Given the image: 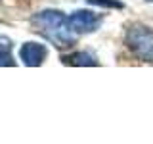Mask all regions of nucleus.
<instances>
[{"mask_svg":"<svg viewBox=\"0 0 153 144\" xmlns=\"http://www.w3.org/2000/svg\"><path fill=\"white\" fill-rule=\"evenodd\" d=\"M31 23L36 33H40L57 48H71L76 40L65 14L59 10H42L33 16Z\"/></svg>","mask_w":153,"mask_h":144,"instance_id":"f257e3e1","label":"nucleus"},{"mask_svg":"<svg viewBox=\"0 0 153 144\" xmlns=\"http://www.w3.org/2000/svg\"><path fill=\"white\" fill-rule=\"evenodd\" d=\"M128 50L142 62H153V29L147 25H130L124 35Z\"/></svg>","mask_w":153,"mask_h":144,"instance_id":"f03ea898","label":"nucleus"},{"mask_svg":"<svg viewBox=\"0 0 153 144\" xmlns=\"http://www.w3.org/2000/svg\"><path fill=\"white\" fill-rule=\"evenodd\" d=\"M67 21H69V27L75 35H88L102 25V17L96 16L90 10H76L67 17Z\"/></svg>","mask_w":153,"mask_h":144,"instance_id":"7ed1b4c3","label":"nucleus"},{"mask_svg":"<svg viewBox=\"0 0 153 144\" xmlns=\"http://www.w3.org/2000/svg\"><path fill=\"white\" fill-rule=\"evenodd\" d=\"M46 56H48V48L42 44V42L29 40V42H23L21 48H19V60L27 67L42 65L44 60H46Z\"/></svg>","mask_w":153,"mask_h":144,"instance_id":"20e7f679","label":"nucleus"},{"mask_svg":"<svg viewBox=\"0 0 153 144\" xmlns=\"http://www.w3.org/2000/svg\"><path fill=\"white\" fill-rule=\"evenodd\" d=\"M61 62L67 65H98L96 56H92L90 52H75V54L63 56Z\"/></svg>","mask_w":153,"mask_h":144,"instance_id":"39448f33","label":"nucleus"},{"mask_svg":"<svg viewBox=\"0 0 153 144\" xmlns=\"http://www.w3.org/2000/svg\"><path fill=\"white\" fill-rule=\"evenodd\" d=\"M0 65H16L12 58V40L0 35Z\"/></svg>","mask_w":153,"mask_h":144,"instance_id":"423d86ee","label":"nucleus"},{"mask_svg":"<svg viewBox=\"0 0 153 144\" xmlns=\"http://www.w3.org/2000/svg\"><path fill=\"white\" fill-rule=\"evenodd\" d=\"M88 4H94V6H102V8H117L121 10L124 4L119 2V0H88Z\"/></svg>","mask_w":153,"mask_h":144,"instance_id":"0eeeda50","label":"nucleus"},{"mask_svg":"<svg viewBox=\"0 0 153 144\" xmlns=\"http://www.w3.org/2000/svg\"><path fill=\"white\" fill-rule=\"evenodd\" d=\"M147 2H153V0H147Z\"/></svg>","mask_w":153,"mask_h":144,"instance_id":"6e6552de","label":"nucleus"}]
</instances>
